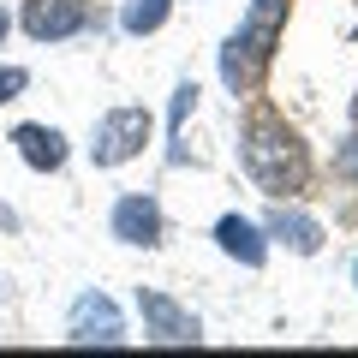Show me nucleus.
I'll return each mask as SVG.
<instances>
[{
    "label": "nucleus",
    "instance_id": "1",
    "mask_svg": "<svg viewBox=\"0 0 358 358\" xmlns=\"http://www.w3.org/2000/svg\"><path fill=\"white\" fill-rule=\"evenodd\" d=\"M239 162H245V173H251L268 197H287V192H299V185L310 179L305 143H299L281 120H251L245 138H239Z\"/></svg>",
    "mask_w": 358,
    "mask_h": 358
},
{
    "label": "nucleus",
    "instance_id": "2",
    "mask_svg": "<svg viewBox=\"0 0 358 358\" xmlns=\"http://www.w3.org/2000/svg\"><path fill=\"white\" fill-rule=\"evenodd\" d=\"M281 24H287V0H251L245 24L233 30L227 48H221V84H227L233 96L263 78L268 54H275V42H281Z\"/></svg>",
    "mask_w": 358,
    "mask_h": 358
},
{
    "label": "nucleus",
    "instance_id": "3",
    "mask_svg": "<svg viewBox=\"0 0 358 358\" xmlns=\"http://www.w3.org/2000/svg\"><path fill=\"white\" fill-rule=\"evenodd\" d=\"M150 108H114V114H102V126H96V143H90V155H96V167H126L131 155H143V143H150Z\"/></svg>",
    "mask_w": 358,
    "mask_h": 358
},
{
    "label": "nucleus",
    "instance_id": "4",
    "mask_svg": "<svg viewBox=\"0 0 358 358\" xmlns=\"http://www.w3.org/2000/svg\"><path fill=\"white\" fill-rule=\"evenodd\" d=\"M66 341H78V346H120L126 341V317H120V305L108 293H84L72 305V317H66Z\"/></svg>",
    "mask_w": 358,
    "mask_h": 358
},
{
    "label": "nucleus",
    "instance_id": "5",
    "mask_svg": "<svg viewBox=\"0 0 358 358\" xmlns=\"http://www.w3.org/2000/svg\"><path fill=\"white\" fill-rule=\"evenodd\" d=\"M138 310H143V329H150L155 346H197V341H203V322H197L185 305H173L167 293H150V287H143Z\"/></svg>",
    "mask_w": 358,
    "mask_h": 358
},
{
    "label": "nucleus",
    "instance_id": "6",
    "mask_svg": "<svg viewBox=\"0 0 358 358\" xmlns=\"http://www.w3.org/2000/svg\"><path fill=\"white\" fill-rule=\"evenodd\" d=\"M114 239L120 245H162V203L155 197H143V192H126L114 203Z\"/></svg>",
    "mask_w": 358,
    "mask_h": 358
},
{
    "label": "nucleus",
    "instance_id": "7",
    "mask_svg": "<svg viewBox=\"0 0 358 358\" xmlns=\"http://www.w3.org/2000/svg\"><path fill=\"white\" fill-rule=\"evenodd\" d=\"M84 30V0H24V36L66 42Z\"/></svg>",
    "mask_w": 358,
    "mask_h": 358
},
{
    "label": "nucleus",
    "instance_id": "8",
    "mask_svg": "<svg viewBox=\"0 0 358 358\" xmlns=\"http://www.w3.org/2000/svg\"><path fill=\"white\" fill-rule=\"evenodd\" d=\"M263 233H268V239H281L287 251H299V257H317V251H322V227L305 215V209H287V203L268 209Z\"/></svg>",
    "mask_w": 358,
    "mask_h": 358
},
{
    "label": "nucleus",
    "instance_id": "9",
    "mask_svg": "<svg viewBox=\"0 0 358 358\" xmlns=\"http://www.w3.org/2000/svg\"><path fill=\"white\" fill-rule=\"evenodd\" d=\"M215 245H221L227 257H239L245 268H263V263H268V233L251 227L245 215H221V221H215Z\"/></svg>",
    "mask_w": 358,
    "mask_h": 358
},
{
    "label": "nucleus",
    "instance_id": "10",
    "mask_svg": "<svg viewBox=\"0 0 358 358\" xmlns=\"http://www.w3.org/2000/svg\"><path fill=\"white\" fill-rule=\"evenodd\" d=\"M13 143H18V155H24L36 173H54V167H66V138L54 126H18L13 131Z\"/></svg>",
    "mask_w": 358,
    "mask_h": 358
},
{
    "label": "nucleus",
    "instance_id": "11",
    "mask_svg": "<svg viewBox=\"0 0 358 358\" xmlns=\"http://www.w3.org/2000/svg\"><path fill=\"white\" fill-rule=\"evenodd\" d=\"M167 13H173V0H126L120 30H126V36H150V30H162Z\"/></svg>",
    "mask_w": 358,
    "mask_h": 358
},
{
    "label": "nucleus",
    "instance_id": "12",
    "mask_svg": "<svg viewBox=\"0 0 358 358\" xmlns=\"http://www.w3.org/2000/svg\"><path fill=\"white\" fill-rule=\"evenodd\" d=\"M24 84H30V72H24V66H0V102H13V96H18Z\"/></svg>",
    "mask_w": 358,
    "mask_h": 358
},
{
    "label": "nucleus",
    "instance_id": "13",
    "mask_svg": "<svg viewBox=\"0 0 358 358\" xmlns=\"http://www.w3.org/2000/svg\"><path fill=\"white\" fill-rule=\"evenodd\" d=\"M334 167H341V179H358V138H346V143H341Z\"/></svg>",
    "mask_w": 358,
    "mask_h": 358
},
{
    "label": "nucleus",
    "instance_id": "14",
    "mask_svg": "<svg viewBox=\"0 0 358 358\" xmlns=\"http://www.w3.org/2000/svg\"><path fill=\"white\" fill-rule=\"evenodd\" d=\"M192 102H197V84H179L173 90V131H179V120L192 114Z\"/></svg>",
    "mask_w": 358,
    "mask_h": 358
},
{
    "label": "nucleus",
    "instance_id": "15",
    "mask_svg": "<svg viewBox=\"0 0 358 358\" xmlns=\"http://www.w3.org/2000/svg\"><path fill=\"white\" fill-rule=\"evenodd\" d=\"M0 36H6V13H0Z\"/></svg>",
    "mask_w": 358,
    "mask_h": 358
},
{
    "label": "nucleus",
    "instance_id": "16",
    "mask_svg": "<svg viewBox=\"0 0 358 358\" xmlns=\"http://www.w3.org/2000/svg\"><path fill=\"white\" fill-rule=\"evenodd\" d=\"M352 281H358V263H352Z\"/></svg>",
    "mask_w": 358,
    "mask_h": 358
}]
</instances>
